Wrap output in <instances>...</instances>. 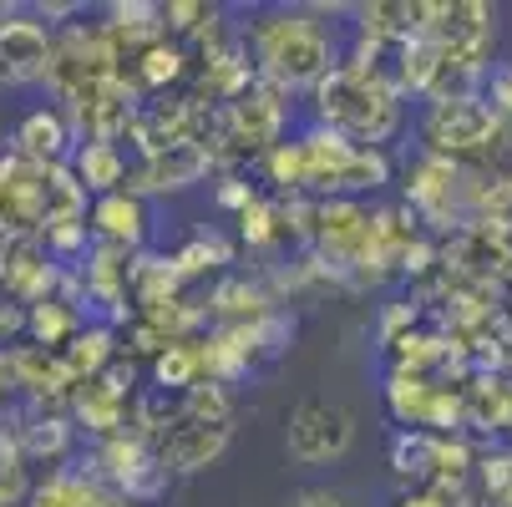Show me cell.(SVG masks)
Instances as JSON below:
<instances>
[{"instance_id":"1","label":"cell","mask_w":512,"mask_h":507,"mask_svg":"<svg viewBox=\"0 0 512 507\" xmlns=\"http://www.w3.org/2000/svg\"><path fill=\"white\" fill-rule=\"evenodd\" d=\"M325 16H355V6L340 11H300V6H279L259 11L239 26V41L249 51L254 77L279 87V92H315L335 66H345L350 46L335 21Z\"/></svg>"},{"instance_id":"2","label":"cell","mask_w":512,"mask_h":507,"mask_svg":"<svg viewBox=\"0 0 512 507\" xmlns=\"http://www.w3.org/2000/svg\"><path fill=\"white\" fill-rule=\"evenodd\" d=\"M315 122L340 132L355 148L386 153L406 127V92L391 82L386 66L345 56V66H335L315 87Z\"/></svg>"},{"instance_id":"3","label":"cell","mask_w":512,"mask_h":507,"mask_svg":"<svg viewBox=\"0 0 512 507\" xmlns=\"http://www.w3.org/2000/svg\"><path fill=\"white\" fill-rule=\"evenodd\" d=\"M350 447H355V416L340 401L305 396V401L289 406V416H284V452H289V462L325 467V462H340Z\"/></svg>"},{"instance_id":"4","label":"cell","mask_w":512,"mask_h":507,"mask_svg":"<svg viewBox=\"0 0 512 507\" xmlns=\"http://www.w3.org/2000/svg\"><path fill=\"white\" fill-rule=\"evenodd\" d=\"M507 132V122L487 107V97H472V102H436L426 107L421 117V137H426V153L436 158H472V153H487L492 142Z\"/></svg>"},{"instance_id":"5","label":"cell","mask_w":512,"mask_h":507,"mask_svg":"<svg viewBox=\"0 0 512 507\" xmlns=\"http://www.w3.org/2000/svg\"><path fill=\"white\" fill-rule=\"evenodd\" d=\"M51 66H56V36L46 21L21 16V11L0 21V82L36 87V82H51Z\"/></svg>"},{"instance_id":"6","label":"cell","mask_w":512,"mask_h":507,"mask_svg":"<svg viewBox=\"0 0 512 507\" xmlns=\"http://www.w3.org/2000/svg\"><path fill=\"white\" fill-rule=\"evenodd\" d=\"M213 148L203 137H188V142H173V148L153 153V158H142L132 168V193L137 198H148V193H183L193 183H203V173H213Z\"/></svg>"},{"instance_id":"7","label":"cell","mask_w":512,"mask_h":507,"mask_svg":"<svg viewBox=\"0 0 512 507\" xmlns=\"http://www.w3.org/2000/svg\"><path fill=\"white\" fill-rule=\"evenodd\" d=\"M77 142H82L77 137V122H71L56 102H46V107L21 112V122L11 132V153L31 158L36 168H61V163H71Z\"/></svg>"},{"instance_id":"8","label":"cell","mask_w":512,"mask_h":507,"mask_svg":"<svg viewBox=\"0 0 512 507\" xmlns=\"http://www.w3.org/2000/svg\"><path fill=\"white\" fill-rule=\"evenodd\" d=\"M229 442H234V421H193V416H183L158 442V457L168 462L173 477H193V472H208L218 457H224Z\"/></svg>"},{"instance_id":"9","label":"cell","mask_w":512,"mask_h":507,"mask_svg":"<svg viewBox=\"0 0 512 507\" xmlns=\"http://www.w3.org/2000/svg\"><path fill=\"white\" fill-rule=\"evenodd\" d=\"M87 224H92V239L97 244H117V249L142 254V244H148V198H137L132 188L107 193V198H92Z\"/></svg>"},{"instance_id":"10","label":"cell","mask_w":512,"mask_h":507,"mask_svg":"<svg viewBox=\"0 0 512 507\" xmlns=\"http://www.w3.org/2000/svg\"><path fill=\"white\" fill-rule=\"evenodd\" d=\"M77 173V183L92 193V198H107V193H122L132 183V163L117 142H77V153L66 163Z\"/></svg>"},{"instance_id":"11","label":"cell","mask_w":512,"mask_h":507,"mask_svg":"<svg viewBox=\"0 0 512 507\" xmlns=\"http://www.w3.org/2000/svg\"><path fill=\"white\" fill-rule=\"evenodd\" d=\"M269 310H274V295L249 274H224L213 284V295H208V315L218 325H254Z\"/></svg>"},{"instance_id":"12","label":"cell","mask_w":512,"mask_h":507,"mask_svg":"<svg viewBox=\"0 0 512 507\" xmlns=\"http://www.w3.org/2000/svg\"><path fill=\"white\" fill-rule=\"evenodd\" d=\"M193 71V51L173 36L153 41L148 51L132 56V77H137V92H153V97H168V87H178Z\"/></svg>"},{"instance_id":"13","label":"cell","mask_w":512,"mask_h":507,"mask_svg":"<svg viewBox=\"0 0 512 507\" xmlns=\"http://www.w3.org/2000/svg\"><path fill=\"white\" fill-rule=\"evenodd\" d=\"M61 360H66V371H71V381H77V386L97 381V376L112 366V360H122L117 330H112V325H97V320H87L77 335H71V345L61 350Z\"/></svg>"},{"instance_id":"14","label":"cell","mask_w":512,"mask_h":507,"mask_svg":"<svg viewBox=\"0 0 512 507\" xmlns=\"http://www.w3.org/2000/svg\"><path fill=\"white\" fill-rule=\"evenodd\" d=\"M107 487L87 467H56L46 482L31 487L26 507H107Z\"/></svg>"},{"instance_id":"15","label":"cell","mask_w":512,"mask_h":507,"mask_svg":"<svg viewBox=\"0 0 512 507\" xmlns=\"http://www.w3.org/2000/svg\"><path fill=\"white\" fill-rule=\"evenodd\" d=\"M391 467L411 487H431L442 472V437L436 431H396L391 437Z\"/></svg>"},{"instance_id":"16","label":"cell","mask_w":512,"mask_h":507,"mask_svg":"<svg viewBox=\"0 0 512 507\" xmlns=\"http://www.w3.org/2000/svg\"><path fill=\"white\" fill-rule=\"evenodd\" d=\"M16 442L26 462H66L71 442H77V426L56 411H36L26 426H16Z\"/></svg>"},{"instance_id":"17","label":"cell","mask_w":512,"mask_h":507,"mask_svg":"<svg viewBox=\"0 0 512 507\" xmlns=\"http://www.w3.org/2000/svg\"><path fill=\"white\" fill-rule=\"evenodd\" d=\"M431 401H436V386L426 381V371H406V366L391 371V381H386V406H391V416L401 421V431H426Z\"/></svg>"},{"instance_id":"18","label":"cell","mask_w":512,"mask_h":507,"mask_svg":"<svg viewBox=\"0 0 512 507\" xmlns=\"http://www.w3.org/2000/svg\"><path fill=\"white\" fill-rule=\"evenodd\" d=\"M153 386L158 391H168V396H188L193 386H203L208 381V371H203V350H198V340H173L158 360H153Z\"/></svg>"},{"instance_id":"19","label":"cell","mask_w":512,"mask_h":507,"mask_svg":"<svg viewBox=\"0 0 512 507\" xmlns=\"http://www.w3.org/2000/svg\"><path fill=\"white\" fill-rule=\"evenodd\" d=\"M82 325H87V310L66 305V300L56 295V300H46V305H31V325H26V335H31L41 350H66L71 335H77Z\"/></svg>"},{"instance_id":"20","label":"cell","mask_w":512,"mask_h":507,"mask_svg":"<svg viewBox=\"0 0 512 507\" xmlns=\"http://www.w3.org/2000/svg\"><path fill=\"white\" fill-rule=\"evenodd\" d=\"M284 208H279V198H254L244 213H239V239L249 244V249H274L279 239H284Z\"/></svg>"},{"instance_id":"21","label":"cell","mask_w":512,"mask_h":507,"mask_svg":"<svg viewBox=\"0 0 512 507\" xmlns=\"http://www.w3.org/2000/svg\"><path fill=\"white\" fill-rule=\"evenodd\" d=\"M173 264H178L183 279H198V274H208V269H229V264H234V244L218 239V234H193V239L173 254Z\"/></svg>"},{"instance_id":"22","label":"cell","mask_w":512,"mask_h":507,"mask_svg":"<svg viewBox=\"0 0 512 507\" xmlns=\"http://www.w3.org/2000/svg\"><path fill=\"white\" fill-rule=\"evenodd\" d=\"M477 477H482V487H487L492 497H502V492L512 487V452H487V457H477Z\"/></svg>"},{"instance_id":"23","label":"cell","mask_w":512,"mask_h":507,"mask_svg":"<svg viewBox=\"0 0 512 507\" xmlns=\"http://www.w3.org/2000/svg\"><path fill=\"white\" fill-rule=\"evenodd\" d=\"M279 507H355L340 487H295Z\"/></svg>"},{"instance_id":"24","label":"cell","mask_w":512,"mask_h":507,"mask_svg":"<svg viewBox=\"0 0 512 507\" xmlns=\"http://www.w3.org/2000/svg\"><path fill=\"white\" fill-rule=\"evenodd\" d=\"M487 107L502 122L512 117V66H492V77H487Z\"/></svg>"},{"instance_id":"25","label":"cell","mask_w":512,"mask_h":507,"mask_svg":"<svg viewBox=\"0 0 512 507\" xmlns=\"http://www.w3.org/2000/svg\"><path fill=\"white\" fill-rule=\"evenodd\" d=\"M218 208H229V213H244L254 198H259V188L254 183H244V178H224V183H218Z\"/></svg>"},{"instance_id":"26","label":"cell","mask_w":512,"mask_h":507,"mask_svg":"<svg viewBox=\"0 0 512 507\" xmlns=\"http://www.w3.org/2000/svg\"><path fill=\"white\" fill-rule=\"evenodd\" d=\"M396 507H452V497H442L436 487H411L396 497Z\"/></svg>"},{"instance_id":"27","label":"cell","mask_w":512,"mask_h":507,"mask_svg":"<svg viewBox=\"0 0 512 507\" xmlns=\"http://www.w3.org/2000/svg\"><path fill=\"white\" fill-rule=\"evenodd\" d=\"M497 507H512V487H507V492H502V497H497Z\"/></svg>"},{"instance_id":"28","label":"cell","mask_w":512,"mask_h":507,"mask_svg":"<svg viewBox=\"0 0 512 507\" xmlns=\"http://www.w3.org/2000/svg\"><path fill=\"white\" fill-rule=\"evenodd\" d=\"M107 507H132V502H122V497H117V492H112V497H107Z\"/></svg>"}]
</instances>
